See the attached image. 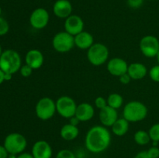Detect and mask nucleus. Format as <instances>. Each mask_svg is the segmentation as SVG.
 <instances>
[{"label": "nucleus", "instance_id": "f257e3e1", "mask_svg": "<svg viewBox=\"0 0 159 158\" xmlns=\"http://www.w3.org/2000/svg\"><path fill=\"white\" fill-rule=\"evenodd\" d=\"M111 143V134L104 125H94L87 132L85 145L87 150L93 153L105 151Z\"/></svg>", "mask_w": 159, "mask_h": 158}, {"label": "nucleus", "instance_id": "f03ea898", "mask_svg": "<svg viewBox=\"0 0 159 158\" xmlns=\"http://www.w3.org/2000/svg\"><path fill=\"white\" fill-rule=\"evenodd\" d=\"M147 106L139 101H131L124 105L123 116L129 122H138L147 117Z\"/></svg>", "mask_w": 159, "mask_h": 158}, {"label": "nucleus", "instance_id": "7ed1b4c3", "mask_svg": "<svg viewBox=\"0 0 159 158\" xmlns=\"http://www.w3.org/2000/svg\"><path fill=\"white\" fill-rule=\"evenodd\" d=\"M22 66L20 55L13 50H6L0 57V69L5 73L13 74L20 71Z\"/></svg>", "mask_w": 159, "mask_h": 158}, {"label": "nucleus", "instance_id": "20e7f679", "mask_svg": "<svg viewBox=\"0 0 159 158\" xmlns=\"http://www.w3.org/2000/svg\"><path fill=\"white\" fill-rule=\"evenodd\" d=\"M3 146L9 153L19 155L23 153L26 148L27 141L23 135L18 133H12L5 138Z\"/></svg>", "mask_w": 159, "mask_h": 158}, {"label": "nucleus", "instance_id": "39448f33", "mask_svg": "<svg viewBox=\"0 0 159 158\" xmlns=\"http://www.w3.org/2000/svg\"><path fill=\"white\" fill-rule=\"evenodd\" d=\"M87 50L88 60L94 66H100L108 60L110 52L107 46L103 43H94Z\"/></svg>", "mask_w": 159, "mask_h": 158}, {"label": "nucleus", "instance_id": "423d86ee", "mask_svg": "<svg viewBox=\"0 0 159 158\" xmlns=\"http://www.w3.org/2000/svg\"><path fill=\"white\" fill-rule=\"evenodd\" d=\"M56 112V102L49 97L40 99L35 107V112L37 118L43 121L51 119Z\"/></svg>", "mask_w": 159, "mask_h": 158}, {"label": "nucleus", "instance_id": "0eeeda50", "mask_svg": "<svg viewBox=\"0 0 159 158\" xmlns=\"http://www.w3.org/2000/svg\"><path fill=\"white\" fill-rule=\"evenodd\" d=\"M53 48L59 53H67L74 48L75 38L66 31L59 32L54 35L52 40Z\"/></svg>", "mask_w": 159, "mask_h": 158}, {"label": "nucleus", "instance_id": "6e6552de", "mask_svg": "<svg viewBox=\"0 0 159 158\" xmlns=\"http://www.w3.org/2000/svg\"><path fill=\"white\" fill-rule=\"evenodd\" d=\"M76 108L77 105L75 101L69 96H61L56 101L57 112L65 119H71L75 116Z\"/></svg>", "mask_w": 159, "mask_h": 158}, {"label": "nucleus", "instance_id": "1a4fd4ad", "mask_svg": "<svg viewBox=\"0 0 159 158\" xmlns=\"http://www.w3.org/2000/svg\"><path fill=\"white\" fill-rule=\"evenodd\" d=\"M140 50L145 57L152 58L156 57L159 51V40L153 35L142 37L139 43Z\"/></svg>", "mask_w": 159, "mask_h": 158}, {"label": "nucleus", "instance_id": "9d476101", "mask_svg": "<svg viewBox=\"0 0 159 158\" xmlns=\"http://www.w3.org/2000/svg\"><path fill=\"white\" fill-rule=\"evenodd\" d=\"M50 20L49 12L44 8H37L30 16V24L34 29H42L48 26Z\"/></svg>", "mask_w": 159, "mask_h": 158}, {"label": "nucleus", "instance_id": "9b49d317", "mask_svg": "<svg viewBox=\"0 0 159 158\" xmlns=\"http://www.w3.org/2000/svg\"><path fill=\"white\" fill-rule=\"evenodd\" d=\"M65 31L72 36H76L84 30L83 20L78 15H72L65 19Z\"/></svg>", "mask_w": 159, "mask_h": 158}, {"label": "nucleus", "instance_id": "f8f14e48", "mask_svg": "<svg viewBox=\"0 0 159 158\" xmlns=\"http://www.w3.org/2000/svg\"><path fill=\"white\" fill-rule=\"evenodd\" d=\"M128 66L127 61L120 57H114L110 59L107 63V71L111 75L120 77L127 73Z\"/></svg>", "mask_w": 159, "mask_h": 158}, {"label": "nucleus", "instance_id": "ddd939ff", "mask_svg": "<svg viewBox=\"0 0 159 158\" xmlns=\"http://www.w3.org/2000/svg\"><path fill=\"white\" fill-rule=\"evenodd\" d=\"M31 154L34 158H51L52 147L46 140H38L33 145Z\"/></svg>", "mask_w": 159, "mask_h": 158}, {"label": "nucleus", "instance_id": "4468645a", "mask_svg": "<svg viewBox=\"0 0 159 158\" xmlns=\"http://www.w3.org/2000/svg\"><path fill=\"white\" fill-rule=\"evenodd\" d=\"M99 118L102 125L106 127H111L119 119L117 110L109 105L99 110Z\"/></svg>", "mask_w": 159, "mask_h": 158}, {"label": "nucleus", "instance_id": "2eb2a0df", "mask_svg": "<svg viewBox=\"0 0 159 158\" xmlns=\"http://www.w3.org/2000/svg\"><path fill=\"white\" fill-rule=\"evenodd\" d=\"M53 12L59 19H67L71 15L72 5L68 0H57L53 6Z\"/></svg>", "mask_w": 159, "mask_h": 158}, {"label": "nucleus", "instance_id": "dca6fc26", "mask_svg": "<svg viewBox=\"0 0 159 158\" xmlns=\"http://www.w3.org/2000/svg\"><path fill=\"white\" fill-rule=\"evenodd\" d=\"M25 60L26 64L29 65L33 70H36L43 66L44 57L41 51L37 49H32L26 53Z\"/></svg>", "mask_w": 159, "mask_h": 158}, {"label": "nucleus", "instance_id": "f3484780", "mask_svg": "<svg viewBox=\"0 0 159 158\" xmlns=\"http://www.w3.org/2000/svg\"><path fill=\"white\" fill-rule=\"evenodd\" d=\"M94 115L95 109L93 105L88 102H82L80 105H77L75 116L80 122H86L93 119Z\"/></svg>", "mask_w": 159, "mask_h": 158}, {"label": "nucleus", "instance_id": "a211bd4d", "mask_svg": "<svg viewBox=\"0 0 159 158\" xmlns=\"http://www.w3.org/2000/svg\"><path fill=\"white\" fill-rule=\"evenodd\" d=\"M75 45L81 50H89L94 44V38L90 33L82 31L74 37Z\"/></svg>", "mask_w": 159, "mask_h": 158}, {"label": "nucleus", "instance_id": "6ab92c4d", "mask_svg": "<svg viewBox=\"0 0 159 158\" xmlns=\"http://www.w3.org/2000/svg\"><path fill=\"white\" fill-rule=\"evenodd\" d=\"M127 74L132 80H141L148 74V69L144 64L141 63H132L128 66Z\"/></svg>", "mask_w": 159, "mask_h": 158}, {"label": "nucleus", "instance_id": "aec40b11", "mask_svg": "<svg viewBox=\"0 0 159 158\" xmlns=\"http://www.w3.org/2000/svg\"><path fill=\"white\" fill-rule=\"evenodd\" d=\"M79 134V129L78 126L68 123L61 127L60 131L61 137L66 141H71L75 139Z\"/></svg>", "mask_w": 159, "mask_h": 158}, {"label": "nucleus", "instance_id": "412c9836", "mask_svg": "<svg viewBox=\"0 0 159 158\" xmlns=\"http://www.w3.org/2000/svg\"><path fill=\"white\" fill-rule=\"evenodd\" d=\"M130 122L124 118L118 119L111 126L112 133L117 136H123L128 132Z\"/></svg>", "mask_w": 159, "mask_h": 158}, {"label": "nucleus", "instance_id": "4be33fe9", "mask_svg": "<svg viewBox=\"0 0 159 158\" xmlns=\"http://www.w3.org/2000/svg\"><path fill=\"white\" fill-rule=\"evenodd\" d=\"M107 105L117 110L124 104V99L122 95L117 93H112L107 98Z\"/></svg>", "mask_w": 159, "mask_h": 158}, {"label": "nucleus", "instance_id": "5701e85b", "mask_svg": "<svg viewBox=\"0 0 159 158\" xmlns=\"http://www.w3.org/2000/svg\"><path fill=\"white\" fill-rule=\"evenodd\" d=\"M134 139L135 143L140 146L147 145L151 141L148 132H146L144 130L137 131L134 135Z\"/></svg>", "mask_w": 159, "mask_h": 158}, {"label": "nucleus", "instance_id": "b1692460", "mask_svg": "<svg viewBox=\"0 0 159 158\" xmlns=\"http://www.w3.org/2000/svg\"><path fill=\"white\" fill-rule=\"evenodd\" d=\"M151 140L157 141L159 143V123H155L152 125L148 131Z\"/></svg>", "mask_w": 159, "mask_h": 158}, {"label": "nucleus", "instance_id": "393cba45", "mask_svg": "<svg viewBox=\"0 0 159 158\" xmlns=\"http://www.w3.org/2000/svg\"><path fill=\"white\" fill-rule=\"evenodd\" d=\"M56 158H76V156L71 150L63 149L57 152Z\"/></svg>", "mask_w": 159, "mask_h": 158}, {"label": "nucleus", "instance_id": "a878e982", "mask_svg": "<svg viewBox=\"0 0 159 158\" xmlns=\"http://www.w3.org/2000/svg\"><path fill=\"white\" fill-rule=\"evenodd\" d=\"M149 76L152 81L159 82V64L151 68L149 71Z\"/></svg>", "mask_w": 159, "mask_h": 158}, {"label": "nucleus", "instance_id": "bb28decb", "mask_svg": "<svg viewBox=\"0 0 159 158\" xmlns=\"http://www.w3.org/2000/svg\"><path fill=\"white\" fill-rule=\"evenodd\" d=\"M9 26L8 22L4 18L0 16V36L6 35L9 32Z\"/></svg>", "mask_w": 159, "mask_h": 158}, {"label": "nucleus", "instance_id": "cd10ccee", "mask_svg": "<svg viewBox=\"0 0 159 158\" xmlns=\"http://www.w3.org/2000/svg\"><path fill=\"white\" fill-rule=\"evenodd\" d=\"M20 72L21 74V75L24 77H30V76L32 74L33 72V69L26 64L24 65H22L21 68L20 69Z\"/></svg>", "mask_w": 159, "mask_h": 158}, {"label": "nucleus", "instance_id": "c85d7f7f", "mask_svg": "<svg viewBox=\"0 0 159 158\" xmlns=\"http://www.w3.org/2000/svg\"><path fill=\"white\" fill-rule=\"evenodd\" d=\"M95 105H96V108L100 110L103 108L104 107L107 106V101L102 96H99V97H97L95 99Z\"/></svg>", "mask_w": 159, "mask_h": 158}, {"label": "nucleus", "instance_id": "c756f323", "mask_svg": "<svg viewBox=\"0 0 159 158\" xmlns=\"http://www.w3.org/2000/svg\"><path fill=\"white\" fill-rule=\"evenodd\" d=\"M144 3V0H127V4L132 9H138Z\"/></svg>", "mask_w": 159, "mask_h": 158}, {"label": "nucleus", "instance_id": "7c9ffc66", "mask_svg": "<svg viewBox=\"0 0 159 158\" xmlns=\"http://www.w3.org/2000/svg\"><path fill=\"white\" fill-rule=\"evenodd\" d=\"M148 154L150 158H158L159 157V148L158 147L152 146V147L147 150Z\"/></svg>", "mask_w": 159, "mask_h": 158}, {"label": "nucleus", "instance_id": "2f4dec72", "mask_svg": "<svg viewBox=\"0 0 159 158\" xmlns=\"http://www.w3.org/2000/svg\"><path fill=\"white\" fill-rule=\"evenodd\" d=\"M119 78H120V81L123 85H127V84L130 83V81L132 80L131 77H130V75H129L127 73L120 76Z\"/></svg>", "mask_w": 159, "mask_h": 158}, {"label": "nucleus", "instance_id": "473e14b6", "mask_svg": "<svg viewBox=\"0 0 159 158\" xmlns=\"http://www.w3.org/2000/svg\"><path fill=\"white\" fill-rule=\"evenodd\" d=\"M9 154V152L6 150L4 146L0 145V158H8Z\"/></svg>", "mask_w": 159, "mask_h": 158}, {"label": "nucleus", "instance_id": "72a5a7b5", "mask_svg": "<svg viewBox=\"0 0 159 158\" xmlns=\"http://www.w3.org/2000/svg\"><path fill=\"white\" fill-rule=\"evenodd\" d=\"M134 158H150L148 154L147 150H143V151L139 152L135 155Z\"/></svg>", "mask_w": 159, "mask_h": 158}, {"label": "nucleus", "instance_id": "f704fd0d", "mask_svg": "<svg viewBox=\"0 0 159 158\" xmlns=\"http://www.w3.org/2000/svg\"><path fill=\"white\" fill-rule=\"evenodd\" d=\"M70 119V122L69 123H71V125H76V126H78V125H79V123L80 122V121H79V119H78L77 117H76L75 116H73V117H71Z\"/></svg>", "mask_w": 159, "mask_h": 158}, {"label": "nucleus", "instance_id": "c9c22d12", "mask_svg": "<svg viewBox=\"0 0 159 158\" xmlns=\"http://www.w3.org/2000/svg\"><path fill=\"white\" fill-rule=\"evenodd\" d=\"M16 158H34V156L30 153H22L19 154Z\"/></svg>", "mask_w": 159, "mask_h": 158}, {"label": "nucleus", "instance_id": "e433bc0d", "mask_svg": "<svg viewBox=\"0 0 159 158\" xmlns=\"http://www.w3.org/2000/svg\"><path fill=\"white\" fill-rule=\"evenodd\" d=\"M5 81V72L0 69V85Z\"/></svg>", "mask_w": 159, "mask_h": 158}, {"label": "nucleus", "instance_id": "4c0bfd02", "mask_svg": "<svg viewBox=\"0 0 159 158\" xmlns=\"http://www.w3.org/2000/svg\"><path fill=\"white\" fill-rule=\"evenodd\" d=\"M12 74H7V73H5V81H9L12 78Z\"/></svg>", "mask_w": 159, "mask_h": 158}, {"label": "nucleus", "instance_id": "58836bf2", "mask_svg": "<svg viewBox=\"0 0 159 158\" xmlns=\"http://www.w3.org/2000/svg\"><path fill=\"white\" fill-rule=\"evenodd\" d=\"M156 57H157V60H158V64H159V51H158V54H157Z\"/></svg>", "mask_w": 159, "mask_h": 158}, {"label": "nucleus", "instance_id": "ea45409f", "mask_svg": "<svg viewBox=\"0 0 159 158\" xmlns=\"http://www.w3.org/2000/svg\"><path fill=\"white\" fill-rule=\"evenodd\" d=\"M2 54V46L1 45H0V57H1Z\"/></svg>", "mask_w": 159, "mask_h": 158}, {"label": "nucleus", "instance_id": "a19ab883", "mask_svg": "<svg viewBox=\"0 0 159 158\" xmlns=\"http://www.w3.org/2000/svg\"><path fill=\"white\" fill-rule=\"evenodd\" d=\"M1 14H2V8L0 6V16H1Z\"/></svg>", "mask_w": 159, "mask_h": 158}]
</instances>
